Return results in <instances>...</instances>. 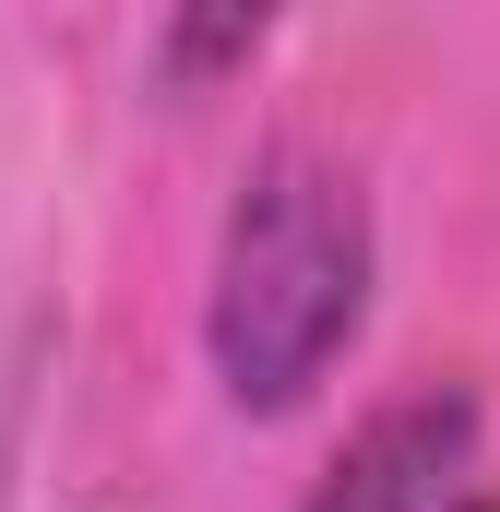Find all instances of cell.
<instances>
[{"mask_svg": "<svg viewBox=\"0 0 500 512\" xmlns=\"http://www.w3.org/2000/svg\"><path fill=\"white\" fill-rule=\"evenodd\" d=\"M370 322V191L322 143H262L215 227V286H203V358L239 417L310 405L322 370Z\"/></svg>", "mask_w": 500, "mask_h": 512, "instance_id": "6da1fadb", "label": "cell"}, {"mask_svg": "<svg viewBox=\"0 0 500 512\" xmlns=\"http://www.w3.org/2000/svg\"><path fill=\"white\" fill-rule=\"evenodd\" d=\"M298 512H500L489 477V405L465 382H417L358 417V441L310 477Z\"/></svg>", "mask_w": 500, "mask_h": 512, "instance_id": "7a4b0ae2", "label": "cell"}, {"mask_svg": "<svg viewBox=\"0 0 500 512\" xmlns=\"http://www.w3.org/2000/svg\"><path fill=\"white\" fill-rule=\"evenodd\" d=\"M262 12H179L167 36H155V60L179 72V84H215V72H239V60H262Z\"/></svg>", "mask_w": 500, "mask_h": 512, "instance_id": "3957f363", "label": "cell"}]
</instances>
